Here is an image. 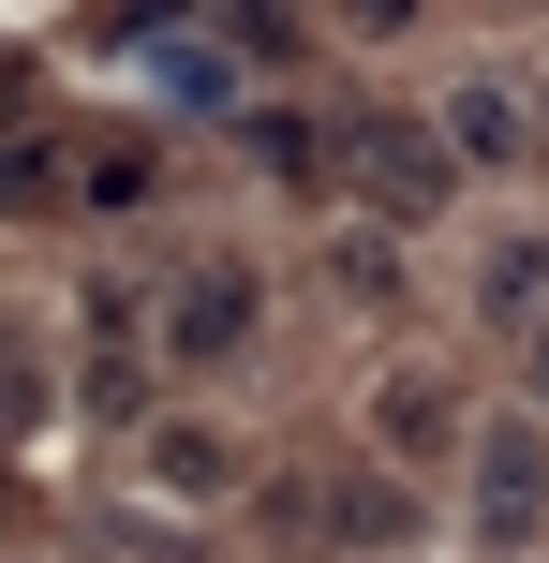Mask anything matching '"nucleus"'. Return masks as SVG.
<instances>
[{"instance_id":"1","label":"nucleus","mask_w":549,"mask_h":563,"mask_svg":"<svg viewBox=\"0 0 549 563\" xmlns=\"http://www.w3.org/2000/svg\"><path fill=\"white\" fill-rule=\"evenodd\" d=\"M267 341V267L253 253H194L164 282V311H149V356L164 371H238Z\"/></svg>"},{"instance_id":"2","label":"nucleus","mask_w":549,"mask_h":563,"mask_svg":"<svg viewBox=\"0 0 549 563\" xmlns=\"http://www.w3.org/2000/svg\"><path fill=\"white\" fill-rule=\"evenodd\" d=\"M461 475H475V549L520 563V549L549 534V445L505 416V430H475V445H461Z\"/></svg>"},{"instance_id":"3","label":"nucleus","mask_w":549,"mask_h":563,"mask_svg":"<svg viewBox=\"0 0 549 563\" xmlns=\"http://www.w3.org/2000/svg\"><path fill=\"white\" fill-rule=\"evenodd\" d=\"M342 164H356V194H372V223H416V208H446V178H461L431 148V119H386V104L342 134Z\"/></svg>"},{"instance_id":"4","label":"nucleus","mask_w":549,"mask_h":563,"mask_svg":"<svg viewBox=\"0 0 549 563\" xmlns=\"http://www.w3.org/2000/svg\"><path fill=\"white\" fill-rule=\"evenodd\" d=\"M312 534H327V549H356V563H402V549H416V489L386 475V460H356V475H327V489H312Z\"/></svg>"},{"instance_id":"5","label":"nucleus","mask_w":549,"mask_h":563,"mask_svg":"<svg viewBox=\"0 0 549 563\" xmlns=\"http://www.w3.org/2000/svg\"><path fill=\"white\" fill-rule=\"evenodd\" d=\"M372 445H386V475H431V460L461 445V386H446V371H386V400H372Z\"/></svg>"},{"instance_id":"6","label":"nucleus","mask_w":549,"mask_h":563,"mask_svg":"<svg viewBox=\"0 0 549 563\" xmlns=\"http://www.w3.org/2000/svg\"><path fill=\"white\" fill-rule=\"evenodd\" d=\"M134 460H149L164 505H223V489H238V430H208V416H149Z\"/></svg>"},{"instance_id":"7","label":"nucleus","mask_w":549,"mask_h":563,"mask_svg":"<svg viewBox=\"0 0 549 563\" xmlns=\"http://www.w3.org/2000/svg\"><path fill=\"white\" fill-rule=\"evenodd\" d=\"M520 134H535V119H520V89H505V75H475V89H446V119H431V148H446V164H520Z\"/></svg>"},{"instance_id":"8","label":"nucleus","mask_w":549,"mask_h":563,"mask_svg":"<svg viewBox=\"0 0 549 563\" xmlns=\"http://www.w3.org/2000/svg\"><path fill=\"white\" fill-rule=\"evenodd\" d=\"M149 178H164V148H149V134H89V148H59V194H75V208H149Z\"/></svg>"},{"instance_id":"9","label":"nucleus","mask_w":549,"mask_h":563,"mask_svg":"<svg viewBox=\"0 0 549 563\" xmlns=\"http://www.w3.org/2000/svg\"><path fill=\"white\" fill-rule=\"evenodd\" d=\"M475 311H491V327H535V311H549V238H491V267H475Z\"/></svg>"},{"instance_id":"10","label":"nucleus","mask_w":549,"mask_h":563,"mask_svg":"<svg viewBox=\"0 0 549 563\" xmlns=\"http://www.w3.org/2000/svg\"><path fill=\"white\" fill-rule=\"evenodd\" d=\"M327 282H342L356 311H386V297H402V238H386V223H356V238H327Z\"/></svg>"},{"instance_id":"11","label":"nucleus","mask_w":549,"mask_h":563,"mask_svg":"<svg viewBox=\"0 0 549 563\" xmlns=\"http://www.w3.org/2000/svg\"><path fill=\"white\" fill-rule=\"evenodd\" d=\"M75 400H89V430H149V416H164V400H149V356H89Z\"/></svg>"},{"instance_id":"12","label":"nucleus","mask_w":549,"mask_h":563,"mask_svg":"<svg viewBox=\"0 0 549 563\" xmlns=\"http://www.w3.org/2000/svg\"><path fill=\"white\" fill-rule=\"evenodd\" d=\"M30 208H59V148H0V223H30Z\"/></svg>"},{"instance_id":"13","label":"nucleus","mask_w":549,"mask_h":563,"mask_svg":"<svg viewBox=\"0 0 549 563\" xmlns=\"http://www.w3.org/2000/svg\"><path fill=\"white\" fill-rule=\"evenodd\" d=\"M520 371H535V400H549V311H535V327H520Z\"/></svg>"},{"instance_id":"14","label":"nucleus","mask_w":549,"mask_h":563,"mask_svg":"<svg viewBox=\"0 0 549 563\" xmlns=\"http://www.w3.org/2000/svg\"><path fill=\"white\" fill-rule=\"evenodd\" d=\"M356 15H372V30H402V15H416V0H356Z\"/></svg>"}]
</instances>
